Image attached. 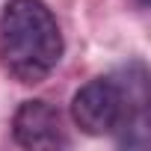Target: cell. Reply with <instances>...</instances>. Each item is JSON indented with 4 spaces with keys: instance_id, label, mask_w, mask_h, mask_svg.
<instances>
[{
    "instance_id": "6da1fadb",
    "label": "cell",
    "mask_w": 151,
    "mask_h": 151,
    "mask_svg": "<svg viewBox=\"0 0 151 151\" xmlns=\"http://www.w3.org/2000/svg\"><path fill=\"white\" fill-rule=\"evenodd\" d=\"M0 56L12 77L39 83L62 59V33L42 0H9L0 12Z\"/></svg>"
},
{
    "instance_id": "7a4b0ae2",
    "label": "cell",
    "mask_w": 151,
    "mask_h": 151,
    "mask_svg": "<svg viewBox=\"0 0 151 151\" xmlns=\"http://www.w3.org/2000/svg\"><path fill=\"white\" fill-rule=\"evenodd\" d=\"M145 71L136 65V77L127 80L119 77H95L89 80L71 101V116L77 127L89 136L104 133H122V142H127L130 133H139L145 142Z\"/></svg>"
},
{
    "instance_id": "3957f363",
    "label": "cell",
    "mask_w": 151,
    "mask_h": 151,
    "mask_svg": "<svg viewBox=\"0 0 151 151\" xmlns=\"http://www.w3.org/2000/svg\"><path fill=\"white\" fill-rule=\"evenodd\" d=\"M12 133L24 148H65L68 136L59 113L47 101H24L15 113Z\"/></svg>"
}]
</instances>
